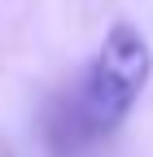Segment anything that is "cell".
<instances>
[{
	"mask_svg": "<svg viewBox=\"0 0 153 157\" xmlns=\"http://www.w3.org/2000/svg\"><path fill=\"white\" fill-rule=\"evenodd\" d=\"M153 74V48L131 22H114L88 66L79 92V122L92 135H109L136 109L140 92Z\"/></svg>",
	"mask_w": 153,
	"mask_h": 157,
	"instance_id": "obj_1",
	"label": "cell"
}]
</instances>
